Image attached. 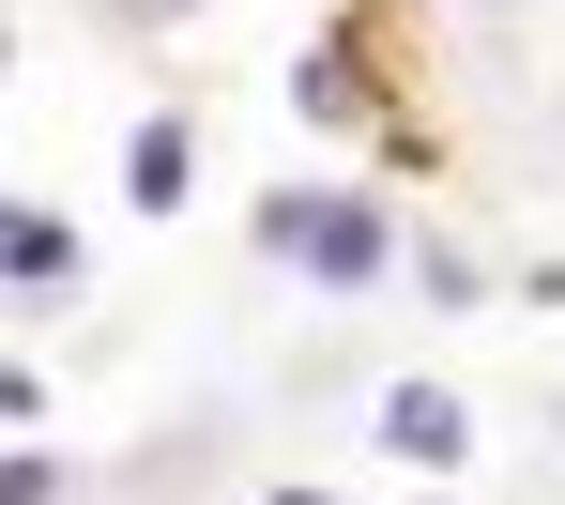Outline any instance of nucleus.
I'll use <instances>...</instances> for the list:
<instances>
[{"label": "nucleus", "mask_w": 565, "mask_h": 505, "mask_svg": "<svg viewBox=\"0 0 565 505\" xmlns=\"http://www.w3.org/2000/svg\"><path fill=\"white\" fill-rule=\"evenodd\" d=\"M260 245H276L290 276H321V292H367L397 230H382V200H352V185H276V200H260Z\"/></svg>", "instance_id": "f257e3e1"}, {"label": "nucleus", "mask_w": 565, "mask_h": 505, "mask_svg": "<svg viewBox=\"0 0 565 505\" xmlns=\"http://www.w3.org/2000/svg\"><path fill=\"white\" fill-rule=\"evenodd\" d=\"M0 292H77V230L46 200H0Z\"/></svg>", "instance_id": "f03ea898"}, {"label": "nucleus", "mask_w": 565, "mask_h": 505, "mask_svg": "<svg viewBox=\"0 0 565 505\" xmlns=\"http://www.w3.org/2000/svg\"><path fill=\"white\" fill-rule=\"evenodd\" d=\"M184 185H199V123H138V154H122V200H138V214H184Z\"/></svg>", "instance_id": "7ed1b4c3"}, {"label": "nucleus", "mask_w": 565, "mask_h": 505, "mask_svg": "<svg viewBox=\"0 0 565 505\" xmlns=\"http://www.w3.org/2000/svg\"><path fill=\"white\" fill-rule=\"evenodd\" d=\"M382 444H397V460H428V475H444V460H459V444H473V413L444 399V383H397V399H382Z\"/></svg>", "instance_id": "20e7f679"}, {"label": "nucleus", "mask_w": 565, "mask_h": 505, "mask_svg": "<svg viewBox=\"0 0 565 505\" xmlns=\"http://www.w3.org/2000/svg\"><path fill=\"white\" fill-rule=\"evenodd\" d=\"M290 107H321V123H367V62H352V46H321V62L290 77Z\"/></svg>", "instance_id": "39448f33"}, {"label": "nucleus", "mask_w": 565, "mask_h": 505, "mask_svg": "<svg viewBox=\"0 0 565 505\" xmlns=\"http://www.w3.org/2000/svg\"><path fill=\"white\" fill-rule=\"evenodd\" d=\"M0 505H62V460H0Z\"/></svg>", "instance_id": "423d86ee"}, {"label": "nucleus", "mask_w": 565, "mask_h": 505, "mask_svg": "<svg viewBox=\"0 0 565 505\" xmlns=\"http://www.w3.org/2000/svg\"><path fill=\"white\" fill-rule=\"evenodd\" d=\"M122 15H184V0H122Z\"/></svg>", "instance_id": "0eeeda50"}, {"label": "nucleus", "mask_w": 565, "mask_h": 505, "mask_svg": "<svg viewBox=\"0 0 565 505\" xmlns=\"http://www.w3.org/2000/svg\"><path fill=\"white\" fill-rule=\"evenodd\" d=\"M276 505H337V491H276Z\"/></svg>", "instance_id": "6e6552de"}]
</instances>
